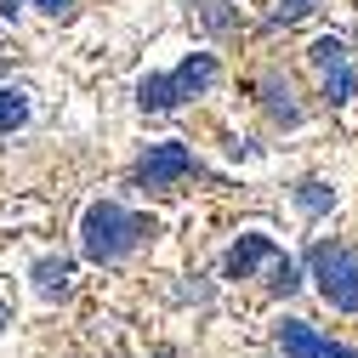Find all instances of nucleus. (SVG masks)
I'll list each match as a JSON object with an SVG mask.
<instances>
[{
	"instance_id": "12",
	"label": "nucleus",
	"mask_w": 358,
	"mask_h": 358,
	"mask_svg": "<svg viewBox=\"0 0 358 358\" xmlns=\"http://www.w3.org/2000/svg\"><path fill=\"white\" fill-rule=\"evenodd\" d=\"M307 57L319 63V69H330V63H347V46H341L336 34H319V40H313V52H307Z\"/></svg>"
},
{
	"instance_id": "2",
	"label": "nucleus",
	"mask_w": 358,
	"mask_h": 358,
	"mask_svg": "<svg viewBox=\"0 0 358 358\" xmlns=\"http://www.w3.org/2000/svg\"><path fill=\"white\" fill-rule=\"evenodd\" d=\"M216 57L210 52H194V57H182V63H176L171 74H148L143 85H137V103L143 108H176V103H182V97H205L210 92V85H216Z\"/></svg>"
},
{
	"instance_id": "10",
	"label": "nucleus",
	"mask_w": 358,
	"mask_h": 358,
	"mask_svg": "<svg viewBox=\"0 0 358 358\" xmlns=\"http://www.w3.org/2000/svg\"><path fill=\"white\" fill-rule=\"evenodd\" d=\"M29 120V92H17V85H0V131H17Z\"/></svg>"
},
{
	"instance_id": "13",
	"label": "nucleus",
	"mask_w": 358,
	"mask_h": 358,
	"mask_svg": "<svg viewBox=\"0 0 358 358\" xmlns=\"http://www.w3.org/2000/svg\"><path fill=\"white\" fill-rule=\"evenodd\" d=\"M267 285H273L279 296H290V290L301 285V273H296V262H290V256H273V279H267Z\"/></svg>"
},
{
	"instance_id": "14",
	"label": "nucleus",
	"mask_w": 358,
	"mask_h": 358,
	"mask_svg": "<svg viewBox=\"0 0 358 358\" xmlns=\"http://www.w3.org/2000/svg\"><path fill=\"white\" fill-rule=\"evenodd\" d=\"M313 12V0H273V23H296Z\"/></svg>"
},
{
	"instance_id": "8",
	"label": "nucleus",
	"mask_w": 358,
	"mask_h": 358,
	"mask_svg": "<svg viewBox=\"0 0 358 358\" xmlns=\"http://www.w3.org/2000/svg\"><path fill=\"white\" fill-rule=\"evenodd\" d=\"M262 103H267V114H273L279 125H301V108L290 103V80L267 74V80H262Z\"/></svg>"
},
{
	"instance_id": "17",
	"label": "nucleus",
	"mask_w": 358,
	"mask_h": 358,
	"mask_svg": "<svg viewBox=\"0 0 358 358\" xmlns=\"http://www.w3.org/2000/svg\"><path fill=\"white\" fill-rule=\"evenodd\" d=\"M6 319H12V313H6V301H0V330H6Z\"/></svg>"
},
{
	"instance_id": "5",
	"label": "nucleus",
	"mask_w": 358,
	"mask_h": 358,
	"mask_svg": "<svg viewBox=\"0 0 358 358\" xmlns=\"http://www.w3.org/2000/svg\"><path fill=\"white\" fill-rule=\"evenodd\" d=\"M279 347H285L290 358H358L352 347H341V341L319 336V330L301 324V319H285V324H279Z\"/></svg>"
},
{
	"instance_id": "9",
	"label": "nucleus",
	"mask_w": 358,
	"mask_h": 358,
	"mask_svg": "<svg viewBox=\"0 0 358 358\" xmlns=\"http://www.w3.org/2000/svg\"><path fill=\"white\" fill-rule=\"evenodd\" d=\"M324 97H330V103H352V97H358V74H352L347 63H330V69H324Z\"/></svg>"
},
{
	"instance_id": "6",
	"label": "nucleus",
	"mask_w": 358,
	"mask_h": 358,
	"mask_svg": "<svg viewBox=\"0 0 358 358\" xmlns=\"http://www.w3.org/2000/svg\"><path fill=\"white\" fill-rule=\"evenodd\" d=\"M279 256V245L273 239H267V234H245L234 250H228V262H222V273H228V279H250L256 273V267L262 262H273Z\"/></svg>"
},
{
	"instance_id": "16",
	"label": "nucleus",
	"mask_w": 358,
	"mask_h": 358,
	"mask_svg": "<svg viewBox=\"0 0 358 358\" xmlns=\"http://www.w3.org/2000/svg\"><path fill=\"white\" fill-rule=\"evenodd\" d=\"M23 6H29V0H0V17H17Z\"/></svg>"
},
{
	"instance_id": "11",
	"label": "nucleus",
	"mask_w": 358,
	"mask_h": 358,
	"mask_svg": "<svg viewBox=\"0 0 358 358\" xmlns=\"http://www.w3.org/2000/svg\"><path fill=\"white\" fill-rule=\"evenodd\" d=\"M296 205H301L307 216H324V210L336 205V194H330L324 182H301V188H296Z\"/></svg>"
},
{
	"instance_id": "4",
	"label": "nucleus",
	"mask_w": 358,
	"mask_h": 358,
	"mask_svg": "<svg viewBox=\"0 0 358 358\" xmlns=\"http://www.w3.org/2000/svg\"><path fill=\"white\" fill-rule=\"evenodd\" d=\"M131 176H137V188L165 194V188H176V182H188V176H199V165H194V154H188L182 143H154V148L137 154Z\"/></svg>"
},
{
	"instance_id": "15",
	"label": "nucleus",
	"mask_w": 358,
	"mask_h": 358,
	"mask_svg": "<svg viewBox=\"0 0 358 358\" xmlns=\"http://www.w3.org/2000/svg\"><path fill=\"white\" fill-rule=\"evenodd\" d=\"M29 6H40L46 17H69V6H74V0H29Z\"/></svg>"
},
{
	"instance_id": "7",
	"label": "nucleus",
	"mask_w": 358,
	"mask_h": 358,
	"mask_svg": "<svg viewBox=\"0 0 358 358\" xmlns=\"http://www.w3.org/2000/svg\"><path fill=\"white\" fill-rule=\"evenodd\" d=\"M69 285H74V262L69 256H40L34 262V296L57 301V296H69Z\"/></svg>"
},
{
	"instance_id": "3",
	"label": "nucleus",
	"mask_w": 358,
	"mask_h": 358,
	"mask_svg": "<svg viewBox=\"0 0 358 358\" xmlns=\"http://www.w3.org/2000/svg\"><path fill=\"white\" fill-rule=\"evenodd\" d=\"M307 267H313V285L319 296L341 313H358V250L341 245V239H319L307 250Z\"/></svg>"
},
{
	"instance_id": "1",
	"label": "nucleus",
	"mask_w": 358,
	"mask_h": 358,
	"mask_svg": "<svg viewBox=\"0 0 358 358\" xmlns=\"http://www.w3.org/2000/svg\"><path fill=\"white\" fill-rule=\"evenodd\" d=\"M148 234H154L148 216L125 210V205H114V199H103V205H92V210L80 216V250H85V262H97V267L125 262Z\"/></svg>"
}]
</instances>
